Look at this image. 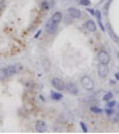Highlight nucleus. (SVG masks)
<instances>
[{"label":"nucleus","mask_w":119,"mask_h":134,"mask_svg":"<svg viewBox=\"0 0 119 134\" xmlns=\"http://www.w3.org/2000/svg\"><path fill=\"white\" fill-rule=\"evenodd\" d=\"M6 70V74H7V76H13V75H17V74H19L22 70H23V65L19 64V63H14V64H11L9 65V67L5 68Z\"/></svg>","instance_id":"f257e3e1"},{"label":"nucleus","mask_w":119,"mask_h":134,"mask_svg":"<svg viewBox=\"0 0 119 134\" xmlns=\"http://www.w3.org/2000/svg\"><path fill=\"white\" fill-rule=\"evenodd\" d=\"M81 84H82V87L86 90H89V91H91V90L94 89V81L87 75L81 77Z\"/></svg>","instance_id":"f03ea898"},{"label":"nucleus","mask_w":119,"mask_h":134,"mask_svg":"<svg viewBox=\"0 0 119 134\" xmlns=\"http://www.w3.org/2000/svg\"><path fill=\"white\" fill-rule=\"evenodd\" d=\"M98 59H99L100 63L107 65L108 63H110V61H111V56H110V53H108L107 51L100 50L99 52H98Z\"/></svg>","instance_id":"7ed1b4c3"},{"label":"nucleus","mask_w":119,"mask_h":134,"mask_svg":"<svg viewBox=\"0 0 119 134\" xmlns=\"http://www.w3.org/2000/svg\"><path fill=\"white\" fill-rule=\"evenodd\" d=\"M51 84H52V87H54L56 90H58V91H63V90L65 89V86H67L61 78H57V77L51 80Z\"/></svg>","instance_id":"20e7f679"},{"label":"nucleus","mask_w":119,"mask_h":134,"mask_svg":"<svg viewBox=\"0 0 119 134\" xmlns=\"http://www.w3.org/2000/svg\"><path fill=\"white\" fill-rule=\"evenodd\" d=\"M57 27H58V24L55 23V22H52L51 18L47 22V24H45V31L48 32L49 34H54L55 32L57 31Z\"/></svg>","instance_id":"39448f33"},{"label":"nucleus","mask_w":119,"mask_h":134,"mask_svg":"<svg viewBox=\"0 0 119 134\" xmlns=\"http://www.w3.org/2000/svg\"><path fill=\"white\" fill-rule=\"evenodd\" d=\"M47 122L43 120H38L36 122V126H35V129H36L37 133H44V132H47Z\"/></svg>","instance_id":"423d86ee"},{"label":"nucleus","mask_w":119,"mask_h":134,"mask_svg":"<svg viewBox=\"0 0 119 134\" xmlns=\"http://www.w3.org/2000/svg\"><path fill=\"white\" fill-rule=\"evenodd\" d=\"M65 89H67V91H68L69 94H71V95H77V94H79V88H77L76 84L73 83V82H69V83H67V86H65Z\"/></svg>","instance_id":"0eeeda50"},{"label":"nucleus","mask_w":119,"mask_h":134,"mask_svg":"<svg viewBox=\"0 0 119 134\" xmlns=\"http://www.w3.org/2000/svg\"><path fill=\"white\" fill-rule=\"evenodd\" d=\"M98 75H99L101 78H105L106 76L108 75V68H107V65L100 63L99 67H98Z\"/></svg>","instance_id":"6e6552de"},{"label":"nucleus","mask_w":119,"mask_h":134,"mask_svg":"<svg viewBox=\"0 0 119 134\" xmlns=\"http://www.w3.org/2000/svg\"><path fill=\"white\" fill-rule=\"evenodd\" d=\"M55 5V0H43L41 3V10L42 11H48L51 7H54Z\"/></svg>","instance_id":"1a4fd4ad"},{"label":"nucleus","mask_w":119,"mask_h":134,"mask_svg":"<svg viewBox=\"0 0 119 134\" xmlns=\"http://www.w3.org/2000/svg\"><path fill=\"white\" fill-rule=\"evenodd\" d=\"M67 12H68V14L71 18H74V19H79V18L81 17V12H80V10L76 9V7H69V9L67 10Z\"/></svg>","instance_id":"9d476101"},{"label":"nucleus","mask_w":119,"mask_h":134,"mask_svg":"<svg viewBox=\"0 0 119 134\" xmlns=\"http://www.w3.org/2000/svg\"><path fill=\"white\" fill-rule=\"evenodd\" d=\"M85 26H86V29H87L88 31H91V32H95L96 31V24L91 19L85 23Z\"/></svg>","instance_id":"9b49d317"},{"label":"nucleus","mask_w":119,"mask_h":134,"mask_svg":"<svg viewBox=\"0 0 119 134\" xmlns=\"http://www.w3.org/2000/svg\"><path fill=\"white\" fill-rule=\"evenodd\" d=\"M50 97H51V100H54V101H60L63 98V94H61L60 91H51Z\"/></svg>","instance_id":"f8f14e48"},{"label":"nucleus","mask_w":119,"mask_h":134,"mask_svg":"<svg viewBox=\"0 0 119 134\" xmlns=\"http://www.w3.org/2000/svg\"><path fill=\"white\" fill-rule=\"evenodd\" d=\"M51 20L55 23H57V24H60V22L62 20V13L61 12H55L54 14H52V17H51Z\"/></svg>","instance_id":"ddd939ff"},{"label":"nucleus","mask_w":119,"mask_h":134,"mask_svg":"<svg viewBox=\"0 0 119 134\" xmlns=\"http://www.w3.org/2000/svg\"><path fill=\"white\" fill-rule=\"evenodd\" d=\"M91 112L94 113V114H101L104 112V109H101L100 107H95V106H92L91 107Z\"/></svg>","instance_id":"4468645a"},{"label":"nucleus","mask_w":119,"mask_h":134,"mask_svg":"<svg viewBox=\"0 0 119 134\" xmlns=\"http://www.w3.org/2000/svg\"><path fill=\"white\" fill-rule=\"evenodd\" d=\"M7 77H9V76L6 74L5 68H0V81H3V80H5V78H7Z\"/></svg>","instance_id":"2eb2a0df"},{"label":"nucleus","mask_w":119,"mask_h":134,"mask_svg":"<svg viewBox=\"0 0 119 134\" xmlns=\"http://www.w3.org/2000/svg\"><path fill=\"white\" fill-rule=\"evenodd\" d=\"M77 3H79V5L85 6V7L91 6V0H77Z\"/></svg>","instance_id":"dca6fc26"},{"label":"nucleus","mask_w":119,"mask_h":134,"mask_svg":"<svg viewBox=\"0 0 119 134\" xmlns=\"http://www.w3.org/2000/svg\"><path fill=\"white\" fill-rule=\"evenodd\" d=\"M110 119L113 122H118L119 121V113H113L112 115H110Z\"/></svg>","instance_id":"f3484780"},{"label":"nucleus","mask_w":119,"mask_h":134,"mask_svg":"<svg viewBox=\"0 0 119 134\" xmlns=\"http://www.w3.org/2000/svg\"><path fill=\"white\" fill-rule=\"evenodd\" d=\"M107 32H108V34H110L111 36V38L112 39H114V40H117V38H116V34H114V32H113V30H112V29H111V26H110V24H108L107 25Z\"/></svg>","instance_id":"a211bd4d"},{"label":"nucleus","mask_w":119,"mask_h":134,"mask_svg":"<svg viewBox=\"0 0 119 134\" xmlns=\"http://www.w3.org/2000/svg\"><path fill=\"white\" fill-rule=\"evenodd\" d=\"M112 98H113V94L110 91V93H106L105 95H104L102 100H104V101H108V100H112Z\"/></svg>","instance_id":"6ab92c4d"},{"label":"nucleus","mask_w":119,"mask_h":134,"mask_svg":"<svg viewBox=\"0 0 119 134\" xmlns=\"http://www.w3.org/2000/svg\"><path fill=\"white\" fill-rule=\"evenodd\" d=\"M106 102H107V103H106V106L107 107H110V108H113L114 106H116V101L113 100V98H112V100H108V101H106Z\"/></svg>","instance_id":"aec40b11"},{"label":"nucleus","mask_w":119,"mask_h":134,"mask_svg":"<svg viewBox=\"0 0 119 134\" xmlns=\"http://www.w3.org/2000/svg\"><path fill=\"white\" fill-rule=\"evenodd\" d=\"M80 127H81V129H82V132H83V133H87V132H88L87 126H86V123H85V122H82V121L80 122Z\"/></svg>","instance_id":"412c9836"},{"label":"nucleus","mask_w":119,"mask_h":134,"mask_svg":"<svg viewBox=\"0 0 119 134\" xmlns=\"http://www.w3.org/2000/svg\"><path fill=\"white\" fill-rule=\"evenodd\" d=\"M105 112H106V114L110 116V115H112L114 113V110H113V108H110V107H107V108L105 109Z\"/></svg>","instance_id":"4be33fe9"},{"label":"nucleus","mask_w":119,"mask_h":134,"mask_svg":"<svg viewBox=\"0 0 119 134\" xmlns=\"http://www.w3.org/2000/svg\"><path fill=\"white\" fill-rule=\"evenodd\" d=\"M86 10H87V12H88V13H91L92 16H95V10L91 9V7H89V6H88V7H87V9H86Z\"/></svg>","instance_id":"5701e85b"},{"label":"nucleus","mask_w":119,"mask_h":134,"mask_svg":"<svg viewBox=\"0 0 119 134\" xmlns=\"http://www.w3.org/2000/svg\"><path fill=\"white\" fill-rule=\"evenodd\" d=\"M95 17L98 18V20H101V12L98 10V11H95Z\"/></svg>","instance_id":"b1692460"},{"label":"nucleus","mask_w":119,"mask_h":134,"mask_svg":"<svg viewBox=\"0 0 119 134\" xmlns=\"http://www.w3.org/2000/svg\"><path fill=\"white\" fill-rule=\"evenodd\" d=\"M111 3H112V0H107V3L105 4V10L107 11V9H108V6L111 5Z\"/></svg>","instance_id":"393cba45"},{"label":"nucleus","mask_w":119,"mask_h":134,"mask_svg":"<svg viewBox=\"0 0 119 134\" xmlns=\"http://www.w3.org/2000/svg\"><path fill=\"white\" fill-rule=\"evenodd\" d=\"M99 26H100V29H101L102 31H105V27H104V24L101 23V20H99Z\"/></svg>","instance_id":"a878e982"},{"label":"nucleus","mask_w":119,"mask_h":134,"mask_svg":"<svg viewBox=\"0 0 119 134\" xmlns=\"http://www.w3.org/2000/svg\"><path fill=\"white\" fill-rule=\"evenodd\" d=\"M41 32H42V30H39V31H37V33L35 34V38H38L39 37V34H41Z\"/></svg>","instance_id":"bb28decb"},{"label":"nucleus","mask_w":119,"mask_h":134,"mask_svg":"<svg viewBox=\"0 0 119 134\" xmlns=\"http://www.w3.org/2000/svg\"><path fill=\"white\" fill-rule=\"evenodd\" d=\"M114 77H116L117 80L119 81V73H116V74H114Z\"/></svg>","instance_id":"cd10ccee"},{"label":"nucleus","mask_w":119,"mask_h":134,"mask_svg":"<svg viewBox=\"0 0 119 134\" xmlns=\"http://www.w3.org/2000/svg\"><path fill=\"white\" fill-rule=\"evenodd\" d=\"M117 56H118V58H119V52H118V55H117Z\"/></svg>","instance_id":"c85d7f7f"},{"label":"nucleus","mask_w":119,"mask_h":134,"mask_svg":"<svg viewBox=\"0 0 119 134\" xmlns=\"http://www.w3.org/2000/svg\"><path fill=\"white\" fill-rule=\"evenodd\" d=\"M117 42H118V45H119V40H117Z\"/></svg>","instance_id":"c756f323"}]
</instances>
